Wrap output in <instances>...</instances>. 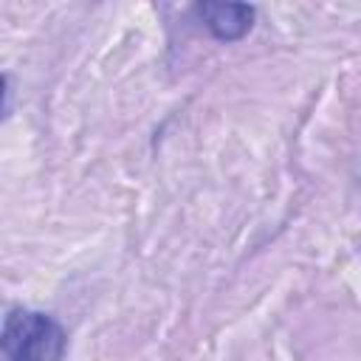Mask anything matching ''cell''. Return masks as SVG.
Returning a JSON list of instances; mask_svg holds the SVG:
<instances>
[{"label": "cell", "instance_id": "6da1fadb", "mask_svg": "<svg viewBox=\"0 0 361 361\" xmlns=\"http://www.w3.org/2000/svg\"><path fill=\"white\" fill-rule=\"evenodd\" d=\"M0 344L6 361H62L68 336L48 313L14 307L3 322Z\"/></svg>", "mask_w": 361, "mask_h": 361}, {"label": "cell", "instance_id": "7a4b0ae2", "mask_svg": "<svg viewBox=\"0 0 361 361\" xmlns=\"http://www.w3.org/2000/svg\"><path fill=\"white\" fill-rule=\"evenodd\" d=\"M195 14L212 31V37L223 42L243 39L254 25V8L245 3H200L195 6Z\"/></svg>", "mask_w": 361, "mask_h": 361}]
</instances>
